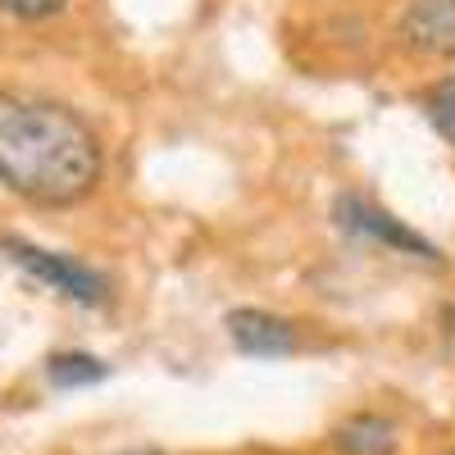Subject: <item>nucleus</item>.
Instances as JSON below:
<instances>
[{
	"label": "nucleus",
	"mask_w": 455,
	"mask_h": 455,
	"mask_svg": "<svg viewBox=\"0 0 455 455\" xmlns=\"http://www.w3.org/2000/svg\"><path fill=\"white\" fill-rule=\"evenodd\" d=\"M100 141L60 100L0 92V182L32 205H78L100 182Z\"/></svg>",
	"instance_id": "nucleus-1"
},
{
	"label": "nucleus",
	"mask_w": 455,
	"mask_h": 455,
	"mask_svg": "<svg viewBox=\"0 0 455 455\" xmlns=\"http://www.w3.org/2000/svg\"><path fill=\"white\" fill-rule=\"evenodd\" d=\"M119 455H160V451H119Z\"/></svg>",
	"instance_id": "nucleus-10"
},
{
	"label": "nucleus",
	"mask_w": 455,
	"mask_h": 455,
	"mask_svg": "<svg viewBox=\"0 0 455 455\" xmlns=\"http://www.w3.org/2000/svg\"><path fill=\"white\" fill-rule=\"evenodd\" d=\"M332 219H337L341 233H351V237L378 242V246H387V251L414 255V259H442V251H437L424 233H414V228L401 223L396 214L369 205L364 196H347V192H341V196L332 201Z\"/></svg>",
	"instance_id": "nucleus-2"
},
{
	"label": "nucleus",
	"mask_w": 455,
	"mask_h": 455,
	"mask_svg": "<svg viewBox=\"0 0 455 455\" xmlns=\"http://www.w3.org/2000/svg\"><path fill=\"white\" fill-rule=\"evenodd\" d=\"M442 455H455V451H442Z\"/></svg>",
	"instance_id": "nucleus-11"
},
{
	"label": "nucleus",
	"mask_w": 455,
	"mask_h": 455,
	"mask_svg": "<svg viewBox=\"0 0 455 455\" xmlns=\"http://www.w3.org/2000/svg\"><path fill=\"white\" fill-rule=\"evenodd\" d=\"M0 246H5V255L19 264V269H28L36 283L55 287L60 296L78 300V306H100L105 300V278L96 269H87V264L68 259V255H55V251H42V246H32L23 237H5Z\"/></svg>",
	"instance_id": "nucleus-3"
},
{
	"label": "nucleus",
	"mask_w": 455,
	"mask_h": 455,
	"mask_svg": "<svg viewBox=\"0 0 455 455\" xmlns=\"http://www.w3.org/2000/svg\"><path fill=\"white\" fill-rule=\"evenodd\" d=\"M424 109H428V124L437 128V137L455 146V78L433 83L424 96Z\"/></svg>",
	"instance_id": "nucleus-8"
},
{
	"label": "nucleus",
	"mask_w": 455,
	"mask_h": 455,
	"mask_svg": "<svg viewBox=\"0 0 455 455\" xmlns=\"http://www.w3.org/2000/svg\"><path fill=\"white\" fill-rule=\"evenodd\" d=\"M228 328V341L242 351V355H255V360H278V355H291L296 351V328L269 310H233L223 319Z\"/></svg>",
	"instance_id": "nucleus-4"
},
{
	"label": "nucleus",
	"mask_w": 455,
	"mask_h": 455,
	"mask_svg": "<svg viewBox=\"0 0 455 455\" xmlns=\"http://www.w3.org/2000/svg\"><path fill=\"white\" fill-rule=\"evenodd\" d=\"M68 0H0V10L10 19H23V23H42V19H55Z\"/></svg>",
	"instance_id": "nucleus-9"
},
{
	"label": "nucleus",
	"mask_w": 455,
	"mask_h": 455,
	"mask_svg": "<svg viewBox=\"0 0 455 455\" xmlns=\"http://www.w3.org/2000/svg\"><path fill=\"white\" fill-rule=\"evenodd\" d=\"M401 42L414 55L455 60V0H410L401 14Z\"/></svg>",
	"instance_id": "nucleus-5"
},
{
	"label": "nucleus",
	"mask_w": 455,
	"mask_h": 455,
	"mask_svg": "<svg viewBox=\"0 0 455 455\" xmlns=\"http://www.w3.org/2000/svg\"><path fill=\"white\" fill-rule=\"evenodd\" d=\"M332 442L347 455H387L396 446V428L383 414H351L332 428Z\"/></svg>",
	"instance_id": "nucleus-6"
},
{
	"label": "nucleus",
	"mask_w": 455,
	"mask_h": 455,
	"mask_svg": "<svg viewBox=\"0 0 455 455\" xmlns=\"http://www.w3.org/2000/svg\"><path fill=\"white\" fill-rule=\"evenodd\" d=\"M46 378H51V387L73 392V387H92L100 378H109V364L87 355V351H60L46 360Z\"/></svg>",
	"instance_id": "nucleus-7"
}]
</instances>
